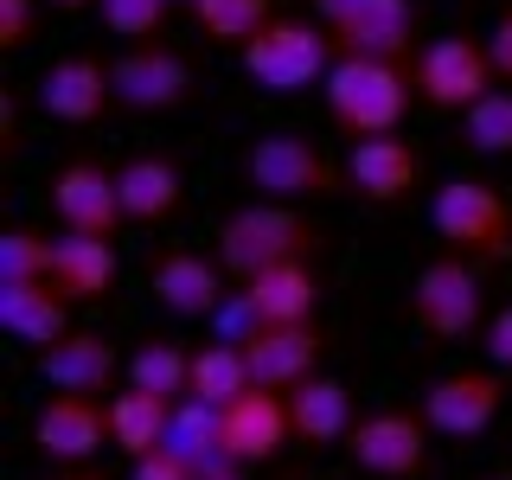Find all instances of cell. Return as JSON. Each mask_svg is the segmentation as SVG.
I'll list each match as a JSON object with an SVG mask.
<instances>
[{"label":"cell","instance_id":"obj_1","mask_svg":"<svg viewBox=\"0 0 512 480\" xmlns=\"http://www.w3.org/2000/svg\"><path fill=\"white\" fill-rule=\"evenodd\" d=\"M327 250V231L301 212V205H276V199H250L218 224V263L231 282H256L276 263H314Z\"/></svg>","mask_w":512,"mask_h":480},{"label":"cell","instance_id":"obj_2","mask_svg":"<svg viewBox=\"0 0 512 480\" xmlns=\"http://www.w3.org/2000/svg\"><path fill=\"white\" fill-rule=\"evenodd\" d=\"M327 116L340 135L352 141H372V135H397L416 103V64H397V58H340L327 71Z\"/></svg>","mask_w":512,"mask_h":480},{"label":"cell","instance_id":"obj_3","mask_svg":"<svg viewBox=\"0 0 512 480\" xmlns=\"http://www.w3.org/2000/svg\"><path fill=\"white\" fill-rule=\"evenodd\" d=\"M244 77L269 96H308L327 84V71L340 64V45L320 20H295V13H276L256 39L237 52Z\"/></svg>","mask_w":512,"mask_h":480},{"label":"cell","instance_id":"obj_4","mask_svg":"<svg viewBox=\"0 0 512 480\" xmlns=\"http://www.w3.org/2000/svg\"><path fill=\"white\" fill-rule=\"evenodd\" d=\"M244 180L250 192L276 205H314V199H340L346 186V160H333L314 135L301 128H276V135H256L244 148Z\"/></svg>","mask_w":512,"mask_h":480},{"label":"cell","instance_id":"obj_5","mask_svg":"<svg viewBox=\"0 0 512 480\" xmlns=\"http://www.w3.org/2000/svg\"><path fill=\"white\" fill-rule=\"evenodd\" d=\"M429 231L442 237V250L474 256L480 269L512 263V199L493 180H442L429 199Z\"/></svg>","mask_w":512,"mask_h":480},{"label":"cell","instance_id":"obj_6","mask_svg":"<svg viewBox=\"0 0 512 480\" xmlns=\"http://www.w3.org/2000/svg\"><path fill=\"white\" fill-rule=\"evenodd\" d=\"M410 320L429 340H468L487 327V269L461 250H436L410 276Z\"/></svg>","mask_w":512,"mask_h":480},{"label":"cell","instance_id":"obj_7","mask_svg":"<svg viewBox=\"0 0 512 480\" xmlns=\"http://www.w3.org/2000/svg\"><path fill=\"white\" fill-rule=\"evenodd\" d=\"M109 90H116V116H180L199 96V77H192L186 52L154 39V45H122L109 58Z\"/></svg>","mask_w":512,"mask_h":480},{"label":"cell","instance_id":"obj_8","mask_svg":"<svg viewBox=\"0 0 512 480\" xmlns=\"http://www.w3.org/2000/svg\"><path fill=\"white\" fill-rule=\"evenodd\" d=\"M314 20L333 32L340 58L416 64V0H314Z\"/></svg>","mask_w":512,"mask_h":480},{"label":"cell","instance_id":"obj_9","mask_svg":"<svg viewBox=\"0 0 512 480\" xmlns=\"http://www.w3.org/2000/svg\"><path fill=\"white\" fill-rule=\"evenodd\" d=\"M493 84H500V71L487 58V39H474V32H442L416 52V96L436 116H468Z\"/></svg>","mask_w":512,"mask_h":480},{"label":"cell","instance_id":"obj_10","mask_svg":"<svg viewBox=\"0 0 512 480\" xmlns=\"http://www.w3.org/2000/svg\"><path fill=\"white\" fill-rule=\"evenodd\" d=\"M506 410V372L500 365H461V372H442L423 384V416L429 429L448 442H474L500 423Z\"/></svg>","mask_w":512,"mask_h":480},{"label":"cell","instance_id":"obj_11","mask_svg":"<svg viewBox=\"0 0 512 480\" xmlns=\"http://www.w3.org/2000/svg\"><path fill=\"white\" fill-rule=\"evenodd\" d=\"M429 436L436 429H429L423 410H372L352 423L346 455L372 480H416V474H429Z\"/></svg>","mask_w":512,"mask_h":480},{"label":"cell","instance_id":"obj_12","mask_svg":"<svg viewBox=\"0 0 512 480\" xmlns=\"http://www.w3.org/2000/svg\"><path fill=\"white\" fill-rule=\"evenodd\" d=\"M32 448H39L52 468H90L109 448V397H71L52 391L32 410Z\"/></svg>","mask_w":512,"mask_h":480},{"label":"cell","instance_id":"obj_13","mask_svg":"<svg viewBox=\"0 0 512 480\" xmlns=\"http://www.w3.org/2000/svg\"><path fill=\"white\" fill-rule=\"evenodd\" d=\"M141 276H148V295L173 320H212L224 308V295H231L224 288V263H212V256H199L186 244H154Z\"/></svg>","mask_w":512,"mask_h":480},{"label":"cell","instance_id":"obj_14","mask_svg":"<svg viewBox=\"0 0 512 480\" xmlns=\"http://www.w3.org/2000/svg\"><path fill=\"white\" fill-rule=\"evenodd\" d=\"M45 199H52V218L58 231H77V237H116L122 231V192H116V173L103 167V160L77 154L64 160L52 173V186H45Z\"/></svg>","mask_w":512,"mask_h":480},{"label":"cell","instance_id":"obj_15","mask_svg":"<svg viewBox=\"0 0 512 480\" xmlns=\"http://www.w3.org/2000/svg\"><path fill=\"white\" fill-rule=\"evenodd\" d=\"M218 429H224V461H237V468H269V461H282L288 442H295L288 391H263V384H250L237 404L218 410Z\"/></svg>","mask_w":512,"mask_h":480},{"label":"cell","instance_id":"obj_16","mask_svg":"<svg viewBox=\"0 0 512 480\" xmlns=\"http://www.w3.org/2000/svg\"><path fill=\"white\" fill-rule=\"evenodd\" d=\"M39 109L64 128H90L116 109V90H109V58L96 52H64L52 71L39 77Z\"/></svg>","mask_w":512,"mask_h":480},{"label":"cell","instance_id":"obj_17","mask_svg":"<svg viewBox=\"0 0 512 480\" xmlns=\"http://www.w3.org/2000/svg\"><path fill=\"white\" fill-rule=\"evenodd\" d=\"M32 365L52 391H71V397H116V378H128V365H116V346L90 327H71L58 346L32 352Z\"/></svg>","mask_w":512,"mask_h":480},{"label":"cell","instance_id":"obj_18","mask_svg":"<svg viewBox=\"0 0 512 480\" xmlns=\"http://www.w3.org/2000/svg\"><path fill=\"white\" fill-rule=\"evenodd\" d=\"M416 180H423V154H416V141L404 135H372V141H352L346 154V186L352 199L365 205H404Z\"/></svg>","mask_w":512,"mask_h":480},{"label":"cell","instance_id":"obj_19","mask_svg":"<svg viewBox=\"0 0 512 480\" xmlns=\"http://www.w3.org/2000/svg\"><path fill=\"white\" fill-rule=\"evenodd\" d=\"M116 192H122V218L154 231L186 212V167L180 154H128L116 167Z\"/></svg>","mask_w":512,"mask_h":480},{"label":"cell","instance_id":"obj_20","mask_svg":"<svg viewBox=\"0 0 512 480\" xmlns=\"http://www.w3.org/2000/svg\"><path fill=\"white\" fill-rule=\"evenodd\" d=\"M244 352H250V378L263 384V391H295V384H308L320 372V359H327V327H320V320L263 327Z\"/></svg>","mask_w":512,"mask_h":480},{"label":"cell","instance_id":"obj_21","mask_svg":"<svg viewBox=\"0 0 512 480\" xmlns=\"http://www.w3.org/2000/svg\"><path fill=\"white\" fill-rule=\"evenodd\" d=\"M71 308L77 301L58 282H0V333L32 352L58 346L71 333Z\"/></svg>","mask_w":512,"mask_h":480},{"label":"cell","instance_id":"obj_22","mask_svg":"<svg viewBox=\"0 0 512 480\" xmlns=\"http://www.w3.org/2000/svg\"><path fill=\"white\" fill-rule=\"evenodd\" d=\"M288 416H295V442H308V448L346 442L352 423H359V410H352V384L333 378V372H314L308 384L288 391Z\"/></svg>","mask_w":512,"mask_h":480},{"label":"cell","instance_id":"obj_23","mask_svg":"<svg viewBox=\"0 0 512 480\" xmlns=\"http://www.w3.org/2000/svg\"><path fill=\"white\" fill-rule=\"evenodd\" d=\"M167 423H173V397H154L141 384H122L109 397V448L122 461H141L154 448H167Z\"/></svg>","mask_w":512,"mask_h":480},{"label":"cell","instance_id":"obj_24","mask_svg":"<svg viewBox=\"0 0 512 480\" xmlns=\"http://www.w3.org/2000/svg\"><path fill=\"white\" fill-rule=\"evenodd\" d=\"M237 288L256 301L263 327H301V320L320 314V276H314V263H276V269H263L256 282H237Z\"/></svg>","mask_w":512,"mask_h":480},{"label":"cell","instance_id":"obj_25","mask_svg":"<svg viewBox=\"0 0 512 480\" xmlns=\"http://www.w3.org/2000/svg\"><path fill=\"white\" fill-rule=\"evenodd\" d=\"M52 282L77 308L103 301L116 288V244L109 237H77V231H58V256H52Z\"/></svg>","mask_w":512,"mask_h":480},{"label":"cell","instance_id":"obj_26","mask_svg":"<svg viewBox=\"0 0 512 480\" xmlns=\"http://www.w3.org/2000/svg\"><path fill=\"white\" fill-rule=\"evenodd\" d=\"M192 352L199 346H186V340H167V333H148V340H135V352H128V378L122 384H141V391H154V397H180L192 391Z\"/></svg>","mask_w":512,"mask_h":480},{"label":"cell","instance_id":"obj_27","mask_svg":"<svg viewBox=\"0 0 512 480\" xmlns=\"http://www.w3.org/2000/svg\"><path fill=\"white\" fill-rule=\"evenodd\" d=\"M250 384H256V378H250V352H244V346L212 340V346L192 352V391H186V397H199V404L224 410V404H237Z\"/></svg>","mask_w":512,"mask_h":480},{"label":"cell","instance_id":"obj_28","mask_svg":"<svg viewBox=\"0 0 512 480\" xmlns=\"http://www.w3.org/2000/svg\"><path fill=\"white\" fill-rule=\"evenodd\" d=\"M186 20L205 32L212 45H231V52H244V45L276 20V0H186Z\"/></svg>","mask_w":512,"mask_h":480},{"label":"cell","instance_id":"obj_29","mask_svg":"<svg viewBox=\"0 0 512 480\" xmlns=\"http://www.w3.org/2000/svg\"><path fill=\"white\" fill-rule=\"evenodd\" d=\"M167 448L192 468H218L224 461V429H218V410L199 404V397H180L173 404V423H167Z\"/></svg>","mask_w":512,"mask_h":480},{"label":"cell","instance_id":"obj_30","mask_svg":"<svg viewBox=\"0 0 512 480\" xmlns=\"http://www.w3.org/2000/svg\"><path fill=\"white\" fill-rule=\"evenodd\" d=\"M52 256H58V231L7 224L0 231V282H52Z\"/></svg>","mask_w":512,"mask_h":480},{"label":"cell","instance_id":"obj_31","mask_svg":"<svg viewBox=\"0 0 512 480\" xmlns=\"http://www.w3.org/2000/svg\"><path fill=\"white\" fill-rule=\"evenodd\" d=\"M461 148H468V154H487V160H506L512 154V90L493 84L468 109V116H461Z\"/></svg>","mask_w":512,"mask_h":480},{"label":"cell","instance_id":"obj_32","mask_svg":"<svg viewBox=\"0 0 512 480\" xmlns=\"http://www.w3.org/2000/svg\"><path fill=\"white\" fill-rule=\"evenodd\" d=\"M96 20H103L109 39L128 45H154L173 20V0H96Z\"/></svg>","mask_w":512,"mask_h":480},{"label":"cell","instance_id":"obj_33","mask_svg":"<svg viewBox=\"0 0 512 480\" xmlns=\"http://www.w3.org/2000/svg\"><path fill=\"white\" fill-rule=\"evenodd\" d=\"M256 333H263V314H256V301L244 295V288H231V295H224V308L212 314V340H224V346H250Z\"/></svg>","mask_w":512,"mask_h":480},{"label":"cell","instance_id":"obj_34","mask_svg":"<svg viewBox=\"0 0 512 480\" xmlns=\"http://www.w3.org/2000/svg\"><path fill=\"white\" fill-rule=\"evenodd\" d=\"M39 39V0H0V52H26Z\"/></svg>","mask_w":512,"mask_h":480},{"label":"cell","instance_id":"obj_35","mask_svg":"<svg viewBox=\"0 0 512 480\" xmlns=\"http://www.w3.org/2000/svg\"><path fill=\"white\" fill-rule=\"evenodd\" d=\"M480 352H487V365H500L512 378V308H493L487 327H480Z\"/></svg>","mask_w":512,"mask_h":480},{"label":"cell","instance_id":"obj_36","mask_svg":"<svg viewBox=\"0 0 512 480\" xmlns=\"http://www.w3.org/2000/svg\"><path fill=\"white\" fill-rule=\"evenodd\" d=\"M128 480H199V468H192V461H180L173 448H154V455L128 461Z\"/></svg>","mask_w":512,"mask_h":480},{"label":"cell","instance_id":"obj_37","mask_svg":"<svg viewBox=\"0 0 512 480\" xmlns=\"http://www.w3.org/2000/svg\"><path fill=\"white\" fill-rule=\"evenodd\" d=\"M487 58H493V71H500V84L512 90V0L500 7V20L487 32Z\"/></svg>","mask_w":512,"mask_h":480},{"label":"cell","instance_id":"obj_38","mask_svg":"<svg viewBox=\"0 0 512 480\" xmlns=\"http://www.w3.org/2000/svg\"><path fill=\"white\" fill-rule=\"evenodd\" d=\"M199 480H250V468H237V461H218V468H199Z\"/></svg>","mask_w":512,"mask_h":480},{"label":"cell","instance_id":"obj_39","mask_svg":"<svg viewBox=\"0 0 512 480\" xmlns=\"http://www.w3.org/2000/svg\"><path fill=\"white\" fill-rule=\"evenodd\" d=\"M45 480H109V474H103V468H96V461H90V468H52Z\"/></svg>","mask_w":512,"mask_h":480},{"label":"cell","instance_id":"obj_40","mask_svg":"<svg viewBox=\"0 0 512 480\" xmlns=\"http://www.w3.org/2000/svg\"><path fill=\"white\" fill-rule=\"evenodd\" d=\"M45 7H58V13H84V7H96V0H45Z\"/></svg>","mask_w":512,"mask_h":480},{"label":"cell","instance_id":"obj_41","mask_svg":"<svg viewBox=\"0 0 512 480\" xmlns=\"http://www.w3.org/2000/svg\"><path fill=\"white\" fill-rule=\"evenodd\" d=\"M474 480H512V468H487V474H474Z\"/></svg>","mask_w":512,"mask_h":480},{"label":"cell","instance_id":"obj_42","mask_svg":"<svg viewBox=\"0 0 512 480\" xmlns=\"http://www.w3.org/2000/svg\"><path fill=\"white\" fill-rule=\"evenodd\" d=\"M282 480H308V474H282Z\"/></svg>","mask_w":512,"mask_h":480},{"label":"cell","instance_id":"obj_43","mask_svg":"<svg viewBox=\"0 0 512 480\" xmlns=\"http://www.w3.org/2000/svg\"><path fill=\"white\" fill-rule=\"evenodd\" d=\"M173 7H186V0H173Z\"/></svg>","mask_w":512,"mask_h":480}]
</instances>
